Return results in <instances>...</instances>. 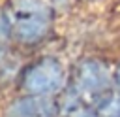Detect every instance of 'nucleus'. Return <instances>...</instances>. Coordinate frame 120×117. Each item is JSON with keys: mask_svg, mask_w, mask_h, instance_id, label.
<instances>
[{"mask_svg": "<svg viewBox=\"0 0 120 117\" xmlns=\"http://www.w3.org/2000/svg\"><path fill=\"white\" fill-rule=\"evenodd\" d=\"M9 28H11V26H9V21H8L6 17H2V15H0V40L8 36Z\"/></svg>", "mask_w": 120, "mask_h": 117, "instance_id": "nucleus-5", "label": "nucleus"}, {"mask_svg": "<svg viewBox=\"0 0 120 117\" xmlns=\"http://www.w3.org/2000/svg\"><path fill=\"white\" fill-rule=\"evenodd\" d=\"M116 85H118V89H120V68H118V72H116Z\"/></svg>", "mask_w": 120, "mask_h": 117, "instance_id": "nucleus-6", "label": "nucleus"}, {"mask_svg": "<svg viewBox=\"0 0 120 117\" xmlns=\"http://www.w3.org/2000/svg\"><path fill=\"white\" fill-rule=\"evenodd\" d=\"M64 83V70L54 58H41L24 74V87L34 96H45L58 91Z\"/></svg>", "mask_w": 120, "mask_h": 117, "instance_id": "nucleus-2", "label": "nucleus"}, {"mask_svg": "<svg viewBox=\"0 0 120 117\" xmlns=\"http://www.w3.org/2000/svg\"><path fill=\"white\" fill-rule=\"evenodd\" d=\"M15 34L22 42L39 40L49 28L47 6L43 0H15L11 8V23Z\"/></svg>", "mask_w": 120, "mask_h": 117, "instance_id": "nucleus-1", "label": "nucleus"}, {"mask_svg": "<svg viewBox=\"0 0 120 117\" xmlns=\"http://www.w3.org/2000/svg\"><path fill=\"white\" fill-rule=\"evenodd\" d=\"M49 102L41 96H30L17 100L9 109L8 117H45L49 113Z\"/></svg>", "mask_w": 120, "mask_h": 117, "instance_id": "nucleus-4", "label": "nucleus"}, {"mask_svg": "<svg viewBox=\"0 0 120 117\" xmlns=\"http://www.w3.org/2000/svg\"><path fill=\"white\" fill-rule=\"evenodd\" d=\"M77 83H79V89L84 91V92H90V94L101 92L109 85V74L99 62L90 60V62H84V64L79 66Z\"/></svg>", "mask_w": 120, "mask_h": 117, "instance_id": "nucleus-3", "label": "nucleus"}]
</instances>
